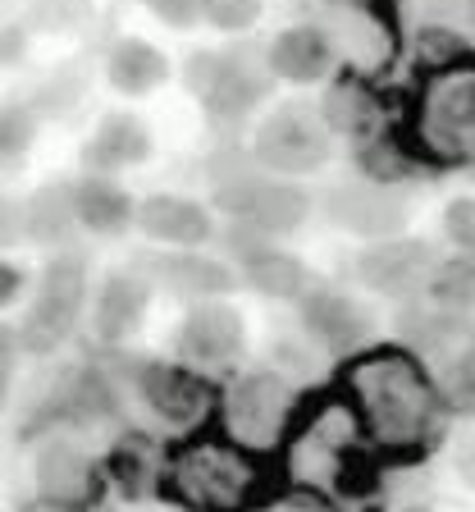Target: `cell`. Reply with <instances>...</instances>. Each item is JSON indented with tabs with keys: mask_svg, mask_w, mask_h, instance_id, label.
<instances>
[{
	"mask_svg": "<svg viewBox=\"0 0 475 512\" xmlns=\"http://www.w3.org/2000/svg\"><path fill=\"white\" fill-rule=\"evenodd\" d=\"M211 174H215L211 179L215 183V202L233 215L238 229H252V234H261V238L293 234L311 211L307 192L297 188L293 179H275V174L247 165V160H238L233 170L211 165Z\"/></svg>",
	"mask_w": 475,
	"mask_h": 512,
	"instance_id": "6da1fadb",
	"label": "cell"
},
{
	"mask_svg": "<svg viewBox=\"0 0 475 512\" xmlns=\"http://www.w3.org/2000/svg\"><path fill=\"white\" fill-rule=\"evenodd\" d=\"M87 307V266L78 256L60 252L42 270V284L32 293V307L19 325V343L28 352H55L74 334L78 316Z\"/></svg>",
	"mask_w": 475,
	"mask_h": 512,
	"instance_id": "7a4b0ae2",
	"label": "cell"
},
{
	"mask_svg": "<svg viewBox=\"0 0 475 512\" xmlns=\"http://www.w3.org/2000/svg\"><path fill=\"white\" fill-rule=\"evenodd\" d=\"M270 60L256 64L252 51H238V55H220V51H206V55H192L188 60V87L206 101V110L220 119H238L247 115L252 106H261L270 96Z\"/></svg>",
	"mask_w": 475,
	"mask_h": 512,
	"instance_id": "3957f363",
	"label": "cell"
},
{
	"mask_svg": "<svg viewBox=\"0 0 475 512\" xmlns=\"http://www.w3.org/2000/svg\"><path fill=\"white\" fill-rule=\"evenodd\" d=\"M256 165L275 179H297L329 160V133L307 110H275L256 133Z\"/></svg>",
	"mask_w": 475,
	"mask_h": 512,
	"instance_id": "277c9868",
	"label": "cell"
},
{
	"mask_svg": "<svg viewBox=\"0 0 475 512\" xmlns=\"http://www.w3.org/2000/svg\"><path fill=\"white\" fill-rule=\"evenodd\" d=\"M325 211L338 229L384 243V238H393L407 224V197L398 188H389L384 179H352L329 192Z\"/></svg>",
	"mask_w": 475,
	"mask_h": 512,
	"instance_id": "5b68a950",
	"label": "cell"
},
{
	"mask_svg": "<svg viewBox=\"0 0 475 512\" xmlns=\"http://www.w3.org/2000/svg\"><path fill=\"white\" fill-rule=\"evenodd\" d=\"M316 23L325 32V42L334 46L338 60H348L352 69H380L389 60V32L375 10H366L361 0H320Z\"/></svg>",
	"mask_w": 475,
	"mask_h": 512,
	"instance_id": "8992f818",
	"label": "cell"
},
{
	"mask_svg": "<svg viewBox=\"0 0 475 512\" xmlns=\"http://www.w3.org/2000/svg\"><path fill=\"white\" fill-rule=\"evenodd\" d=\"M357 275L366 288L389 293V298H407L425 279L434 275V256L425 243H407V238H384L370 252H361Z\"/></svg>",
	"mask_w": 475,
	"mask_h": 512,
	"instance_id": "52a82bcc",
	"label": "cell"
},
{
	"mask_svg": "<svg viewBox=\"0 0 475 512\" xmlns=\"http://www.w3.org/2000/svg\"><path fill=\"white\" fill-rule=\"evenodd\" d=\"M233 247H243V275L256 293L265 298H307L311 293V279H307V266L297 256L279 252L270 247V238L252 234V229H233Z\"/></svg>",
	"mask_w": 475,
	"mask_h": 512,
	"instance_id": "ba28073f",
	"label": "cell"
},
{
	"mask_svg": "<svg viewBox=\"0 0 475 512\" xmlns=\"http://www.w3.org/2000/svg\"><path fill=\"white\" fill-rule=\"evenodd\" d=\"M138 229L151 243H165V247H201L215 234L211 211L201 202H192V197H174V192L147 197L138 206Z\"/></svg>",
	"mask_w": 475,
	"mask_h": 512,
	"instance_id": "9c48e42d",
	"label": "cell"
},
{
	"mask_svg": "<svg viewBox=\"0 0 475 512\" xmlns=\"http://www.w3.org/2000/svg\"><path fill=\"white\" fill-rule=\"evenodd\" d=\"M147 156H151V133H147V124H142L138 115H128V110L101 119L92 142L83 147L87 174H119V170H128V165H142Z\"/></svg>",
	"mask_w": 475,
	"mask_h": 512,
	"instance_id": "30bf717a",
	"label": "cell"
},
{
	"mask_svg": "<svg viewBox=\"0 0 475 512\" xmlns=\"http://www.w3.org/2000/svg\"><path fill=\"white\" fill-rule=\"evenodd\" d=\"M179 348L197 366H229L238 357V348H243V316L220 307V302L197 307L188 316V325H183Z\"/></svg>",
	"mask_w": 475,
	"mask_h": 512,
	"instance_id": "8fae6325",
	"label": "cell"
},
{
	"mask_svg": "<svg viewBox=\"0 0 475 512\" xmlns=\"http://www.w3.org/2000/svg\"><path fill=\"white\" fill-rule=\"evenodd\" d=\"M265 60H270V74L284 78V83H320L334 69L338 55L316 23H297V28L279 32Z\"/></svg>",
	"mask_w": 475,
	"mask_h": 512,
	"instance_id": "7c38bea8",
	"label": "cell"
},
{
	"mask_svg": "<svg viewBox=\"0 0 475 512\" xmlns=\"http://www.w3.org/2000/svg\"><path fill=\"white\" fill-rule=\"evenodd\" d=\"M302 320H307V334H316V339L334 352L357 348V343L370 334L366 311H361L352 298L334 293V288H311L307 298H302Z\"/></svg>",
	"mask_w": 475,
	"mask_h": 512,
	"instance_id": "4fadbf2b",
	"label": "cell"
},
{
	"mask_svg": "<svg viewBox=\"0 0 475 512\" xmlns=\"http://www.w3.org/2000/svg\"><path fill=\"white\" fill-rule=\"evenodd\" d=\"M147 270H151V275H156L165 288L183 293V298H220V293H229V288L238 284V275H233L224 261H215V256H201V252H165V256H151Z\"/></svg>",
	"mask_w": 475,
	"mask_h": 512,
	"instance_id": "5bb4252c",
	"label": "cell"
},
{
	"mask_svg": "<svg viewBox=\"0 0 475 512\" xmlns=\"http://www.w3.org/2000/svg\"><path fill=\"white\" fill-rule=\"evenodd\" d=\"M78 229V183H46L23 202V238L28 243H69Z\"/></svg>",
	"mask_w": 475,
	"mask_h": 512,
	"instance_id": "9a60e30c",
	"label": "cell"
},
{
	"mask_svg": "<svg viewBox=\"0 0 475 512\" xmlns=\"http://www.w3.org/2000/svg\"><path fill=\"white\" fill-rule=\"evenodd\" d=\"M106 78L119 96H147L169 78V60L142 37H124L106 55Z\"/></svg>",
	"mask_w": 475,
	"mask_h": 512,
	"instance_id": "2e32d148",
	"label": "cell"
},
{
	"mask_svg": "<svg viewBox=\"0 0 475 512\" xmlns=\"http://www.w3.org/2000/svg\"><path fill=\"white\" fill-rule=\"evenodd\" d=\"M142 311H147V288L128 275H110L106 284L96 288V307H92V330L96 339L119 343L142 325Z\"/></svg>",
	"mask_w": 475,
	"mask_h": 512,
	"instance_id": "e0dca14e",
	"label": "cell"
},
{
	"mask_svg": "<svg viewBox=\"0 0 475 512\" xmlns=\"http://www.w3.org/2000/svg\"><path fill=\"white\" fill-rule=\"evenodd\" d=\"M78 224L92 229V234L115 238V234H124L128 224H138V206H133V197H128L115 179L87 174V179L78 183Z\"/></svg>",
	"mask_w": 475,
	"mask_h": 512,
	"instance_id": "ac0fdd59",
	"label": "cell"
},
{
	"mask_svg": "<svg viewBox=\"0 0 475 512\" xmlns=\"http://www.w3.org/2000/svg\"><path fill=\"white\" fill-rule=\"evenodd\" d=\"M425 106H430L425 119H430L434 138H444V142L475 138V74H448L430 92Z\"/></svg>",
	"mask_w": 475,
	"mask_h": 512,
	"instance_id": "d6986e66",
	"label": "cell"
},
{
	"mask_svg": "<svg viewBox=\"0 0 475 512\" xmlns=\"http://www.w3.org/2000/svg\"><path fill=\"white\" fill-rule=\"evenodd\" d=\"M37 490L51 503H83L87 490H92V462L74 444L55 439V444L42 448V458H37Z\"/></svg>",
	"mask_w": 475,
	"mask_h": 512,
	"instance_id": "ffe728a7",
	"label": "cell"
},
{
	"mask_svg": "<svg viewBox=\"0 0 475 512\" xmlns=\"http://www.w3.org/2000/svg\"><path fill=\"white\" fill-rule=\"evenodd\" d=\"M412 19L425 37L475 46V0H412Z\"/></svg>",
	"mask_w": 475,
	"mask_h": 512,
	"instance_id": "44dd1931",
	"label": "cell"
},
{
	"mask_svg": "<svg viewBox=\"0 0 475 512\" xmlns=\"http://www.w3.org/2000/svg\"><path fill=\"white\" fill-rule=\"evenodd\" d=\"M142 398H147L165 421H192L201 407L197 384H192L183 371H165V366H151V371L142 375Z\"/></svg>",
	"mask_w": 475,
	"mask_h": 512,
	"instance_id": "7402d4cb",
	"label": "cell"
},
{
	"mask_svg": "<svg viewBox=\"0 0 475 512\" xmlns=\"http://www.w3.org/2000/svg\"><path fill=\"white\" fill-rule=\"evenodd\" d=\"M279 412H284V389H279L275 380H265V375L247 380L243 389L233 394V426H243L247 435H256V439H265L275 430Z\"/></svg>",
	"mask_w": 475,
	"mask_h": 512,
	"instance_id": "603a6c76",
	"label": "cell"
},
{
	"mask_svg": "<svg viewBox=\"0 0 475 512\" xmlns=\"http://www.w3.org/2000/svg\"><path fill=\"white\" fill-rule=\"evenodd\" d=\"M92 0H37L28 14V28L37 32H78L92 23Z\"/></svg>",
	"mask_w": 475,
	"mask_h": 512,
	"instance_id": "cb8c5ba5",
	"label": "cell"
},
{
	"mask_svg": "<svg viewBox=\"0 0 475 512\" xmlns=\"http://www.w3.org/2000/svg\"><path fill=\"white\" fill-rule=\"evenodd\" d=\"M32 138H37V110L23 106V101L0 106V160L28 156Z\"/></svg>",
	"mask_w": 475,
	"mask_h": 512,
	"instance_id": "d4e9b609",
	"label": "cell"
},
{
	"mask_svg": "<svg viewBox=\"0 0 475 512\" xmlns=\"http://www.w3.org/2000/svg\"><path fill=\"white\" fill-rule=\"evenodd\" d=\"M434 298L444 307H471L475 302V266L471 261H453V266H439L430 279Z\"/></svg>",
	"mask_w": 475,
	"mask_h": 512,
	"instance_id": "484cf974",
	"label": "cell"
},
{
	"mask_svg": "<svg viewBox=\"0 0 475 512\" xmlns=\"http://www.w3.org/2000/svg\"><path fill=\"white\" fill-rule=\"evenodd\" d=\"M380 416H384V426H412L416 416H421V398L412 394V384L402 380V375H389V380H384Z\"/></svg>",
	"mask_w": 475,
	"mask_h": 512,
	"instance_id": "4316f807",
	"label": "cell"
},
{
	"mask_svg": "<svg viewBox=\"0 0 475 512\" xmlns=\"http://www.w3.org/2000/svg\"><path fill=\"white\" fill-rule=\"evenodd\" d=\"M201 19L220 32H247L261 19V0H201Z\"/></svg>",
	"mask_w": 475,
	"mask_h": 512,
	"instance_id": "83f0119b",
	"label": "cell"
},
{
	"mask_svg": "<svg viewBox=\"0 0 475 512\" xmlns=\"http://www.w3.org/2000/svg\"><path fill=\"white\" fill-rule=\"evenodd\" d=\"M444 234L457 252H475V202L462 197V202H448L444 211Z\"/></svg>",
	"mask_w": 475,
	"mask_h": 512,
	"instance_id": "f1b7e54d",
	"label": "cell"
},
{
	"mask_svg": "<svg viewBox=\"0 0 475 512\" xmlns=\"http://www.w3.org/2000/svg\"><path fill=\"white\" fill-rule=\"evenodd\" d=\"M156 19H165L169 28H197L201 23V0H142Z\"/></svg>",
	"mask_w": 475,
	"mask_h": 512,
	"instance_id": "f546056e",
	"label": "cell"
},
{
	"mask_svg": "<svg viewBox=\"0 0 475 512\" xmlns=\"http://www.w3.org/2000/svg\"><path fill=\"white\" fill-rule=\"evenodd\" d=\"M448 394H453V403L462 412H475V352L448 371Z\"/></svg>",
	"mask_w": 475,
	"mask_h": 512,
	"instance_id": "4dcf8cb0",
	"label": "cell"
},
{
	"mask_svg": "<svg viewBox=\"0 0 475 512\" xmlns=\"http://www.w3.org/2000/svg\"><path fill=\"white\" fill-rule=\"evenodd\" d=\"M19 334H10L5 325H0V412H5V403H10V384H14V366H19Z\"/></svg>",
	"mask_w": 475,
	"mask_h": 512,
	"instance_id": "1f68e13d",
	"label": "cell"
},
{
	"mask_svg": "<svg viewBox=\"0 0 475 512\" xmlns=\"http://www.w3.org/2000/svg\"><path fill=\"white\" fill-rule=\"evenodd\" d=\"M23 51H28V28H19V23H5V28H0V69L19 64Z\"/></svg>",
	"mask_w": 475,
	"mask_h": 512,
	"instance_id": "d6a6232c",
	"label": "cell"
},
{
	"mask_svg": "<svg viewBox=\"0 0 475 512\" xmlns=\"http://www.w3.org/2000/svg\"><path fill=\"white\" fill-rule=\"evenodd\" d=\"M23 284H28V275H23L14 261H5V256H0V311L14 307V302L23 298Z\"/></svg>",
	"mask_w": 475,
	"mask_h": 512,
	"instance_id": "836d02e7",
	"label": "cell"
},
{
	"mask_svg": "<svg viewBox=\"0 0 475 512\" xmlns=\"http://www.w3.org/2000/svg\"><path fill=\"white\" fill-rule=\"evenodd\" d=\"M23 238V206L10 202V197H0V247H10Z\"/></svg>",
	"mask_w": 475,
	"mask_h": 512,
	"instance_id": "e575fe53",
	"label": "cell"
},
{
	"mask_svg": "<svg viewBox=\"0 0 475 512\" xmlns=\"http://www.w3.org/2000/svg\"><path fill=\"white\" fill-rule=\"evenodd\" d=\"M457 471H462V476L475 485V444H462V448H457Z\"/></svg>",
	"mask_w": 475,
	"mask_h": 512,
	"instance_id": "d590c367",
	"label": "cell"
},
{
	"mask_svg": "<svg viewBox=\"0 0 475 512\" xmlns=\"http://www.w3.org/2000/svg\"><path fill=\"white\" fill-rule=\"evenodd\" d=\"M402 512H430V508H421V503H412V508H402Z\"/></svg>",
	"mask_w": 475,
	"mask_h": 512,
	"instance_id": "8d00e7d4",
	"label": "cell"
}]
</instances>
